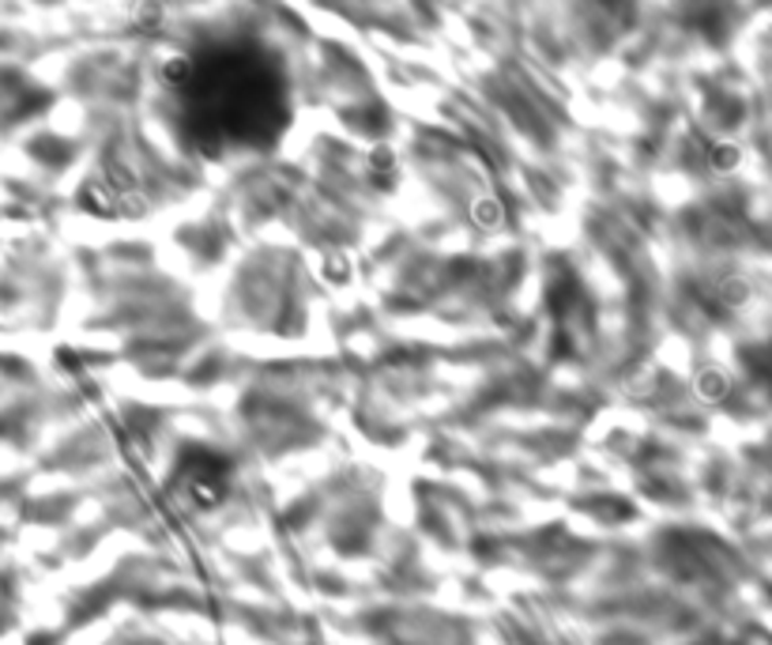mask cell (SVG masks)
I'll return each mask as SVG.
<instances>
[{
  "label": "cell",
  "mask_w": 772,
  "mask_h": 645,
  "mask_svg": "<svg viewBox=\"0 0 772 645\" xmlns=\"http://www.w3.org/2000/svg\"><path fill=\"white\" fill-rule=\"evenodd\" d=\"M200 144H265L283 125V80L260 50H211L170 64Z\"/></svg>",
  "instance_id": "6da1fadb"
},
{
  "label": "cell",
  "mask_w": 772,
  "mask_h": 645,
  "mask_svg": "<svg viewBox=\"0 0 772 645\" xmlns=\"http://www.w3.org/2000/svg\"><path fill=\"white\" fill-rule=\"evenodd\" d=\"M182 491L188 495V502L208 510L219 498L226 495V468L219 464V457L204 453L196 461H188L182 468Z\"/></svg>",
  "instance_id": "7a4b0ae2"
}]
</instances>
